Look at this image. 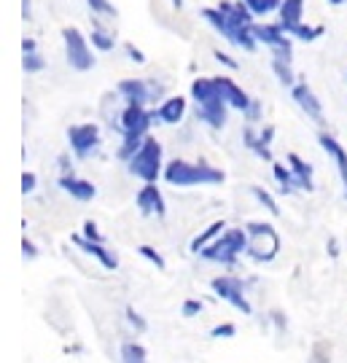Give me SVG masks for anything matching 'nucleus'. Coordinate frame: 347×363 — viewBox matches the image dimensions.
<instances>
[{
  "mask_svg": "<svg viewBox=\"0 0 347 363\" xmlns=\"http://www.w3.org/2000/svg\"><path fill=\"white\" fill-rule=\"evenodd\" d=\"M192 97L197 100V116L207 121L213 130L226 124V100L221 94L216 78H197L192 84Z\"/></svg>",
  "mask_w": 347,
  "mask_h": 363,
  "instance_id": "nucleus-1",
  "label": "nucleus"
},
{
  "mask_svg": "<svg viewBox=\"0 0 347 363\" xmlns=\"http://www.w3.org/2000/svg\"><path fill=\"white\" fill-rule=\"evenodd\" d=\"M165 181L172 183V186H202V183H221L224 172L205 164V162L189 164L183 159H175L165 167Z\"/></svg>",
  "mask_w": 347,
  "mask_h": 363,
  "instance_id": "nucleus-2",
  "label": "nucleus"
},
{
  "mask_svg": "<svg viewBox=\"0 0 347 363\" xmlns=\"http://www.w3.org/2000/svg\"><path fill=\"white\" fill-rule=\"evenodd\" d=\"M248 242H250L248 229H229V232L221 234V240L202 247L199 256L207 261H216V264H224V267H231L237 261V256L243 250H248Z\"/></svg>",
  "mask_w": 347,
  "mask_h": 363,
  "instance_id": "nucleus-3",
  "label": "nucleus"
},
{
  "mask_svg": "<svg viewBox=\"0 0 347 363\" xmlns=\"http://www.w3.org/2000/svg\"><path fill=\"white\" fill-rule=\"evenodd\" d=\"M248 229V237H250V242H248V256L256 261H272L277 256V247H280V240H277V232L272 229V223H248L245 226Z\"/></svg>",
  "mask_w": 347,
  "mask_h": 363,
  "instance_id": "nucleus-4",
  "label": "nucleus"
},
{
  "mask_svg": "<svg viewBox=\"0 0 347 363\" xmlns=\"http://www.w3.org/2000/svg\"><path fill=\"white\" fill-rule=\"evenodd\" d=\"M129 172L143 178L145 183H154L162 172V145L154 138H145L141 151L129 159Z\"/></svg>",
  "mask_w": 347,
  "mask_h": 363,
  "instance_id": "nucleus-5",
  "label": "nucleus"
},
{
  "mask_svg": "<svg viewBox=\"0 0 347 363\" xmlns=\"http://www.w3.org/2000/svg\"><path fill=\"white\" fill-rule=\"evenodd\" d=\"M62 38H65V54H67V62L73 70H92L94 65V57L89 52V43L84 40V35L78 33L76 27H65L62 30Z\"/></svg>",
  "mask_w": 347,
  "mask_h": 363,
  "instance_id": "nucleus-6",
  "label": "nucleus"
},
{
  "mask_svg": "<svg viewBox=\"0 0 347 363\" xmlns=\"http://www.w3.org/2000/svg\"><path fill=\"white\" fill-rule=\"evenodd\" d=\"M253 30V35L256 40L261 43H267L275 57H280V60H288L291 62V54H294V43L288 40V33H285L280 25H250Z\"/></svg>",
  "mask_w": 347,
  "mask_h": 363,
  "instance_id": "nucleus-7",
  "label": "nucleus"
},
{
  "mask_svg": "<svg viewBox=\"0 0 347 363\" xmlns=\"http://www.w3.org/2000/svg\"><path fill=\"white\" fill-rule=\"evenodd\" d=\"M219 11L224 13V19H226V35L224 38H234L243 27H250L253 25V11L248 9V3L245 0H221L219 3Z\"/></svg>",
  "mask_w": 347,
  "mask_h": 363,
  "instance_id": "nucleus-8",
  "label": "nucleus"
},
{
  "mask_svg": "<svg viewBox=\"0 0 347 363\" xmlns=\"http://www.w3.org/2000/svg\"><path fill=\"white\" fill-rule=\"evenodd\" d=\"M67 138H70V148L76 151L78 159H87V156L100 145V130H97L94 124L70 127V130H67Z\"/></svg>",
  "mask_w": 347,
  "mask_h": 363,
  "instance_id": "nucleus-9",
  "label": "nucleus"
},
{
  "mask_svg": "<svg viewBox=\"0 0 347 363\" xmlns=\"http://www.w3.org/2000/svg\"><path fill=\"white\" fill-rule=\"evenodd\" d=\"M213 291L221 298H226L231 307H237L243 315H250V304H248V298L243 294V283L237 277H216L213 280Z\"/></svg>",
  "mask_w": 347,
  "mask_h": 363,
  "instance_id": "nucleus-10",
  "label": "nucleus"
},
{
  "mask_svg": "<svg viewBox=\"0 0 347 363\" xmlns=\"http://www.w3.org/2000/svg\"><path fill=\"white\" fill-rule=\"evenodd\" d=\"M151 124H154V113L145 111V105H127L119 130L124 132V135H145Z\"/></svg>",
  "mask_w": 347,
  "mask_h": 363,
  "instance_id": "nucleus-11",
  "label": "nucleus"
},
{
  "mask_svg": "<svg viewBox=\"0 0 347 363\" xmlns=\"http://www.w3.org/2000/svg\"><path fill=\"white\" fill-rule=\"evenodd\" d=\"M138 208H141L143 216H165V199H162V191L156 189L154 183H145L138 194Z\"/></svg>",
  "mask_w": 347,
  "mask_h": 363,
  "instance_id": "nucleus-12",
  "label": "nucleus"
},
{
  "mask_svg": "<svg viewBox=\"0 0 347 363\" xmlns=\"http://www.w3.org/2000/svg\"><path fill=\"white\" fill-rule=\"evenodd\" d=\"M216 84H219V89H221V94H224V100H226L231 108H237V111H243V113L248 111V108H250V103H253V100H250V97H248V94H245V91L240 89V86H237L231 78L219 76V78H216Z\"/></svg>",
  "mask_w": 347,
  "mask_h": 363,
  "instance_id": "nucleus-13",
  "label": "nucleus"
},
{
  "mask_svg": "<svg viewBox=\"0 0 347 363\" xmlns=\"http://www.w3.org/2000/svg\"><path fill=\"white\" fill-rule=\"evenodd\" d=\"M294 100L299 105H302V111L307 113L309 118H315V121H321L323 111H321V100L312 94V89H309L307 84L302 81V84H294Z\"/></svg>",
  "mask_w": 347,
  "mask_h": 363,
  "instance_id": "nucleus-14",
  "label": "nucleus"
},
{
  "mask_svg": "<svg viewBox=\"0 0 347 363\" xmlns=\"http://www.w3.org/2000/svg\"><path fill=\"white\" fill-rule=\"evenodd\" d=\"M73 242H76V245L81 247L84 253H89V256H94V259H97L100 264H103L105 269H116V267H119V261H116V256H114V253H108V250H105L103 242H92V240H87L84 234H76V237H73Z\"/></svg>",
  "mask_w": 347,
  "mask_h": 363,
  "instance_id": "nucleus-15",
  "label": "nucleus"
},
{
  "mask_svg": "<svg viewBox=\"0 0 347 363\" xmlns=\"http://www.w3.org/2000/svg\"><path fill=\"white\" fill-rule=\"evenodd\" d=\"M119 94L127 100V105H145L148 100H151L148 86H145L143 81H132V78H127V81L119 84Z\"/></svg>",
  "mask_w": 347,
  "mask_h": 363,
  "instance_id": "nucleus-16",
  "label": "nucleus"
},
{
  "mask_svg": "<svg viewBox=\"0 0 347 363\" xmlns=\"http://www.w3.org/2000/svg\"><path fill=\"white\" fill-rule=\"evenodd\" d=\"M60 186H62L70 196L81 199V202H89L92 196L97 194V189H94L89 181H81V178H73V175H62V178H60Z\"/></svg>",
  "mask_w": 347,
  "mask_h": 363,
  "instance_id": "nucleus-17",
  "label": "nucleus"
},
{
  "mask_svg": "<svg viewBox=\"0 0 347 363\" xmlns=\"http://www.w3.org/2000/svg\"><path fill=\"white\" fill-rule=\"evenodd\" d=\"M318 140H321L323 148L336 159V167H339V175H342V181H345V196H347V151L336 143L331 135H326V132H321V138H318Z\"/></svg>",
  "mask_w": 347,
  "mask_h": 363,
  "instance_id": "nucleus-18",
  "label": "nucleus"
},
{
  "mask_svg": "<svg viewBox=\"0 0 347 363\" xmlns=\"http://www.w3.org/2000/svg\"><path fill=\"white\" fill-rule=\"evenodd\" d=\"M288 164H291V169H294V175H296V186L304 189V191H312V189H315V186H312V167H309L307 162H304L302 156L291 154L288 156Z\"/></svg>",
  "mask_w": 347,
  "mask_h": 363,
  "instance_id": "nucleus-19",
  "label": "nucleus"
},
{
  "mask_svg": "<svg viewBox=\"0 0 347 363\" xmlns=\"http://www.w3.org/2000/svg\"><path fill=\"white\" fill-rule=\"evenodd\" d=\"M186 113V100L183 97H170L165 100V105L159 108V118L165 121V124H178L180 118Z\"/></svg>",
  "mask_w": 347,
  "mask_h": 363,
  "instance_id": "nucleus-20",
  "label": "nucleus"
},
{
  "mask_svg": "<svg viewBox=\"0 0 347 363\" xmlns=\"http://www.w3.org/2000/svg\"><path fill=\"white\" fill-rule=\"evenodd\" d=\"M302 9H304V0H283V6H280V25H299L302 22Z\"/></svg>",
  "mask_w": 347,
  "mask_h": 363,
  "instance_id": "nucleus-21",
  "label": "nucleus"
},
{
  "mask_svg": "<svg viewBox=\"0 0 347 363\" xmlns=\"http://www.w3.org/2000/svg\"><path fill=\"white\" fill-rule=\"evenodd\" d=\"M224 229H226V223H224V220H216V223H210L205 232L197 234V237L192 240V250H194V253H199V250L210 245V242H213V240H216V237H219Z\"/></svg>",
  "mask_w": 347,
  "mask_h": 363,
  "instance_id": "nucleus-22",
  "label": "nucleus"
},
{
  "mask_svg": "<svg viewBox=\"0 0 347 363\" xmlns=\"http://www.w3.org/2000/svg\"><path fill=\"white\" fill-rule=\"evenodd\" d=\"M245 145L253 151L256 156H261L264 162H272V151H270V145L261 140V135H256L253 130H245Z\"/></svg>",
  "mask_w": 347,
  "mask_h": 363,
  "instance_id": "nucleus-23",
  "label": "nucleus"
},
{
  "mask_svg": "<svg viewBox=\"0 0 347 363\" xmlns=\"http://www.w3.org/2000/svg\"><path fill=\"white\" fill-rule=\"evenodd\" d=\"M275 178H277V183H280V189H283V194H291L294 189H299L296 186V175H294V169H285V164H277L275 162Z\"/></svg>",
  "mask_w": 347,
  "mask_h": 363,
  "instance_id": "nucleus-24",
  "label": "nucleus"
},
{
  "mask_svg": "<svg viewBox=\"0 0 347 363\" xmlns=\"http://www.w3.org/2000/svg\"><path fill=\"white\" fill-rule=\"evenodd\" d=\"M272 70H275V76L280 78L283 86H294V70H291V62H288V60L272 57Z\"/></svg>",
  "mask_w": 347,
  "mask_h": 363,
  "instance_id": "nucleus-25",
  "label": "nucleus"
},
{
  "mask_svg": "<svg viewBox=\"0 0 347 363\" xmlns=\"http://www.w3.org/2000/svg\"><path fill=\"white\" fill-rule=\"evenodd\" d=\"M283 30L285 33H291V35H296L299 40H307V43L323 35V27H307V25H302V22H299V25H291V27H283Z\"/></svg>",
  "mask_w": 347,
  "mask_h": 363,
  "instance_id": "nucleus-26",
  "label": "nucleus"
},
{
  "mask_svg": "<svg viewBox=\"0 0 347 363\" xmlns=\"http://www.w3.org/2000/svg\"><path fill=\"white\" fill-rule=\"evenodd\" d=\"M245 3L253 11V16H267V13H272L275 9L283 6V0H245Z\"/></svg>",
  "mask_w": 347,
  "mask_h": 363,
  "instance_id": "nucleus-27",
  "label": "nucleus"
},
{
  "mask_svg": "<svg viewBox=\"0 0 347 363\" xmlns=\"http://www.w3.org/2000/svg\"><path fill=\"white\" fill-rule=\"evenodd\" d=\"M143 140H145L143 135H124V143L119 148V156H121V159H132V156L141 151Z\"/></svg>",
  "mask_w": 347,
  "mask_h": 363,
  "instance_id": "nucleus-28",
  "label": "nucleus"
},
{
  "mask_svg": "<svg viewBox=\"0 0 347 363\" xmlns=\"http://www.w3.org/2000/svg\"><path fill=\"white\" fill-rule=\"evenodd\" d=\"M121 355H124V363H145V350H143L141 345H135V342L124 345Z\"/></svg>",
  "mask_w": 347,
  "mask_h": 363,
  "instance_id": "nucleus-29",
  "label": "nucleus"
},
{
  "mask_svg": "<svg viewBox=\"0 0 347 363\" xmlns=\"http://www.w3.org/2000/svg\"><path fill=\"white\" fill-rule=\"evenodd\" d=\"M250 191H253V196H256L258 202H261V205H264V208L270 210L272 216H277V213H280V208H277V202H275V199H272V194L270 191H264V189H261V186H253V189H250Z\"/></svg>",
  "mask_w": 347,
  "mask_h": 363,
  "instance_id": "nucleus-30",
  "label": "nucleus"
},
{
  "mask_svg": "<svg viewBox=\"0 0 347 363\" xmlns=\"http://www.w3.org/2000/svg\"><path fill=\"white\" fill-rule=\"evenodd\" d=\"M92 43H94L100 52H111V49H114V38H111L108 33H103L100 27H94V30H92Z\"/></svg>",
  "mask_w": 347,
  "mask_h": 363,
  "instance_id": "nucleus-31",
  "label": "nucleus"
},
{
  "mask_svg": "<svg viewBox=\"0 0 347 363\" xmlns=\"http://www.w3.org/2000/svg\"><path fill=\"white\" fill-rule=\"evenodd\" d=\"M202 16H205L207 22L216 27V30H219L221 35H226V19H224V13H221L219 9H205Z\"/></svg>",
  "mask_w": 347,
  "mask_h": 363,
  "instance_id": "nucleus-32",
  "label": "nucleus"
},
{
  "mask_svg": "<svg viewBox=\"0 0 347 363\" xmlns=\"http://www.w3.org/2000/svg\"><path fill=\"white\" fill-rule=\"evenodd\" d=\"M89 3V9L94 13H103V16H116V6L114 3H108V0H87Z\"/></svg>",
  "mask_w": 347,
  "mask_h": 363,
  "instance_id": "nucleus-33",
  "label": "nucleus"
},
{
  "mask_svg": "<svg viewBox=\"0 0 347 363\" xmlns=\"http://www.w3.org/2000/svg\"><path fill=\"white\" fill-rule=\"evenodd\" d=\"M141 256H143V259L151 261L156 269H165V259H162V256H159V253H156L151 245H141Z\"/></svg>",
  "mask_w": 347,
  "mask_h": 363,
  "instance_id": "nucleus-34",
  "label": "nucleus"
},
{
  "mask_svg": "<svg viewBox=\"0 0 347 363\" xmlns=\"http://www.w3.org/2000/svg\"><path fill=\"white\" fill-rule=\"evenodd\" d=\"M22 67H25V73H38V70H43V60H40L38 54H25V62H22Z\"/></svg>",
  "mask_w": 347,
  "mask_h": 363,
  "instance_id": "nucleus-35",
  "label": "nucleus"
},
{
  "mask_svg": "<svg viewBox=\"0 0 347 363\" xmlns=\"http://www.w3.org/2000/svg\"><path fill=\"white\" fill-rule=\"evenodd\" d=\"M237 334V328L231 323H224V325H216L213 331H210V337H216V339H229V337H234Z\"/></svg>",
  "mask_w": 347,
  "mask_h": 363,
  "instance_id": "nucleus-36",
  "label": "nucleus"
},
{
  "mask_svg": "<svg viewBox=\"0 0 347 363\" xmlns=\"http://www.w3.org/2000/svg\"><path fill=\"white\" fill-rule=\"evenodd\" d=\"M84 237L92 240V242H103V234L97 232V223H94V220H87V223H84Z\"/></svg>",
  "mask_w": 347,
  "mask_h": 363,
  "instance_id": "nucleus-37",
  "label": "nucleus"
},
{
  "mask_svg": "<svg viewBox=\"0 0 347 363\" xmlns=\"http://www.w3.org/2000/svg\"><path fill=\"white\" fill-rule=\"evenodd\" d=\"M202 312V301H197V298H189L186 304H183V315L186 318H194V315H199Z\"/></svg>",
  "mask_w": 347,
  "mask_h": 363,
  "instance_id": "nucleus-38",
  "label": "nucleus"
},
{
  "mask_svg": "<svg viewBox=\"0 0 347 363\" xmlns=\"http://www.w3.org/2000/svg\"><path fill=\"white\" fill-rule=\"evenodd\" d=\"M127 320H129L132 325H135L138 331H145V320H143L141 315H138V312L132 310V307H127Z\"/></svg>",
  "mask_w": 347,
  "mask_h": 363,
  "instance_id": "nucleus-39",
  "label": "nucleus"
},
{
  "mask_svg": "<svg viewBox=\"0 0 347 363\" xmlns=\"http://www.w3.org/2000/svg\"><path fill=\"white\" fill-rule=\"evenodd\" d=\"M35 183H38V178H35L33 172H25V175H22V191H25V194L35 191Z\"/></svg>",
  "mask_w": 347,
  "mask_h": 363,
  "instance_id": "nucleus-40",
  "label": "nucleus"
},
{
  "mask_svg": "<svg viewBox=\"0 0 347 363\" xmlns=\"http://www.w3.org/2000/svg\"><path fill=\"white\" fill-rule=\"evenodd\" d=\"M213 54H216V60H219L221 65H226V67H229V70H240V65H237V62L231 60L229 54H224V52H221V49H216V52H213Z\"/></svg>",
  "mask_w": 347,
  "mask_h": 363,
  "instance_id": "nucleus-41",
  "label": "nucleus"
},
{
  "mask_svg": "<svg viewBox=\"0 0 347 363\" xmlns=\"http://www.w3.org/2000/svg\"><path fill=\"white\" fill-rule=\"evenodd\" d=\"M124 49H127V54H129V57H132V60H135V65H143V62H145V54H143L141 49H135L132 43H127Z\"/></svg>",
  "mask_w": 347,
  "mask_h": 363,
  "instance_id": "nucleus-42",
  "label": "nucleus"
},
{
  "mask_svg": "<svg viewBox=\"0 0 347 363\" xmlns=\"http://www.w3.org/2000/svg\"><path fill=\"white\" fill-rule=\"evenodd\" d=\"M22 250H25V259H35V256H38V250H35V245H33V242H30V240H22Z\"/></svg>",
  "mask_w": 347,
  "mask_h": 363,
  "instance_id": "nucleus-43",
  "label": "nucleus"
},
{
  "mask_svg": "<svg viewBox=\"0 0 347 363\" xmlns=\"http://www.w3.org/2000/svg\"><path fill=\"white\" fill-rule=\"evenodd\" d=\"M272 138H275V127H264V130H261V140H264V143L270 145V143H272Z\"/></svg>",
  "mask_w": 347,
  "mask_h": 363,
  "instance_id": "nucleus-44",
  "label": "nucleus"
},
{
  "mask_svg": "<svg viewBox=\"0 0 347 363\" xmlns=\"http://www.w3.org/2000/svg\"><path fill=\"white\" fill-rule=\"evenodd\" d=\"M22 52H25V54H33V52H35V40H33V38H25V40H22Z\"/></svg>",
  "mask_w": 347,
  "mask_h": 363,
  "instance_id": "nucleus-45",
  "label": "nucleus"
},
{
  "mask_svg": "<svg viewBox=\"0 0 347 363\" xmlns=\"http://www.w3.org/2000/svg\"><path fill=\"white\" fill-rule=\"evenodd\" d=\"M258 111H261V108H258V103L253 100V103H250V108H248L245 113H248V118H258Z\"/></svg>",
  "mask_w": 347,
  "mask_h": 363,
  "instance_id": "nucleus-46",
  "label": "nucleus"
},
{
  "mask_svg": "<svg viewBox=\"0 0 347 363\" xmlns=\"http://www.w3.org/2000/svg\"><path fill=\"white\" fill-rule=\"evenodd\" d=\"M329 256H331V259H336V256H339V247H336V240H329Z\"/></svg>",
  "mask_w": 347,
  "mask_h": 363,
  "instance_id": "nucleus-47",
  "label": "nucleus"
},
{
  "mask_svg": "<svg viewBox=\"0 0 347 363\" xmlns=\"http://www.w3.org/2000/svg\"><path fill=\"white\" fill-rule=\"evenodd\" d=\"M323 347H326V345H318V350H315V361H312V363H329V358H323V355H321Z\"/></svg>",
  "mask_w": 347,
  "mask_h": 363,
  "instance_id": "nucleus-48",
  "label": "nucleus"
},
{
  "mask_svg": "<svg viewBox=\"0 0 347 363\" xmlns=\"http://www.w3.org/2000/svg\"><path fill=\"white\" fill-rule=\"evenodd\" d=\"M172 6H175V9H183V0H172Z\"/></svg>",
  "mask_w": 347,
  "mask_h": 363,
  "instance_id": "nucleus-49",
  "label": "nucleus"
},
{
  "mask_svg": "<svg viewBox=\"0 0 347 363\" xmlns=\"http://www.w3.org/2000/svg\"><path fill=\"white\" fill-rule=\"evenodd\" d=\"M329 3H331V6H342V3H345V0H329Z\"/></svg>",
  "mask_w": 347,
  "mask_h": 363,
  "instance_id": "nucleus-50",
  "label": "nucleus"
}]
</instances>
